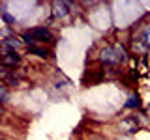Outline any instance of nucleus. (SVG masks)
<instances>
[{
    "label": "nucleus",
    "instance_id": "nucleus-1",
    "mask_svg": "<svg viewBox=\"0 0 150 140\" xmlns=\"http://www.w3.org/2000/svg\"><path fill=\"white\" fill-rule=\"evenodd\" d=\"M28 34L32 36V39H34V41H51V39H53V34H51L47 28H41V26L32 28Z\"/></svg>",
    "mask_w": 150,
    "mask_h": 140
},
{
    "label": "nucleus",
    "instance_id": "nucleus-2",
    "mask_svg": "<svg viewBox=\"0 0 150 140\" xmlns=\"http://www.w3.org/2000/svg\"><path fill=\"white\" fill-rule=\"evenodd\" d=\"M19 62H21V56H19L15 50L9 52V54L0 56V65H4V67H13V65H17Z\"/></svg>",
    "mask_w": 150,
    "mask_h": 140
},
{
    "label": "nucleus",
    "instance_id": "nucleus-3",
    "mask_svg": "<svg viewBox=\"0 0 150 140\" xmlns=\"http://www.w3.org/2000/svg\"><path fill=\"white\" fill-rule=\"evenodd\" d=\"M101 60L105 64H116L118 62V56H116L112 47H107V49H103V52H101Z\"/></svg>",
    "mask_w": 150,
    "mask_h": 140
},
{
    "label": "nucleus",
    "instance_id": "nucleus-4",
    "mask_svg": "<svg viewBox=\"0 0 150 140\" xmlns=\"http://www.w3.org/2000/svg\"><path fill=\"white\" fill-rule=\"evenodd\" d=\"M118 127H120V131H124V133H135V131H137V121L131 120V118H126V120L120 121Z\"/></svg>",
    "mask_w": 150,
    "mask_h": 140
},
{
    "label": "nucleus",
    "instance_id": "nucleus-5",
    "mask_svg": "<svg viewBox=\"0 0 150 140\" xmlns=\"http://www.w3.org/2000/svg\"><path fill=\"white\" fill-rule=\"evenodd\" d=\"M53 8H54V17H66L68 15V4L66 2H54Z\"/></svg>",
    "mask_w": 150,
    "mask_h": 140
},
{
    "label": "nucleus",
    "instance_id": "nucleus-6",
    "mask_svg": "<svg viewBox=\"0 0 150 140\" xmlns=\"http://www.w3.org/2000/svg\"><path fill=\"white\" fill-rule=\"evenodd\" d=\"M2 45H6V47H9V49L15 50L17 47H21V41H19V37H17V36H8L6 39L2 41Z\"/></svg>",
    "mask_w": 150,
    "mask_h": 140
},
{
    "label": "nucleus",
    "instance_id": "nucleus-7",
    "mask_svg": "<svg viewBox=\"0 0 150 140\" xmlns=\"http://www.w3.org/2000/svg\"><path fill=\"white\" fill-rule=\"evenodd\" d=\"M28 52L40 56V58H45V56H47V50L45 49H40V47H28Z\"/></svg>",
    "mask_w": 150,
    "mask_h": 140
},
{
    "label": "nucleus",
    "instance_id": "nucleus-8",
    "mask_svg": "<svg viewBox=\"0 0 150 140\" xmlns=\"http://www.w3.org/2000/svg\"><path fill=\"white\" fill-rule=\"evenodd\" d=\"M9 75H11L9 67H4V65H0V78H2V80H9Z\"/></svg>",
    "mask_w": 150,
    "mask_h": 140
},
{
    "label": "nucleus",
    "instance_id": "nucleus-9",
    "mask_svg": "<svg viewBox=\"0 0 150 140\" xmlns=\"http://www.w3.org/2000/svg\"><path fill=\"white\" fill-rule=\"evenodd\" d=\"M137 105H139V101H137V97H133V95H131L128 99V103H126V106H137Z\"/></svg>",
    "mask_w": 150,
    "mask_h": 140
},
{
    "label": "nucleus",
    "instance_id": "nucleus-10",
    "mask_svg": "<svg viewBox=\"0 0 150 140\" xmlns=\"http://www.w3.org/2000/svg\"><path fill=\"white\" fill-rule=\"evenodd\" d=\"M8 99V90L4 86H0V101H6Z\"/></svg>",
    "mask_w": 150,
    "mask_h": 140
},
{
    "label": "nucleus",
    "instance_id": "nucleus-11",
    "mask_svg": "<svg viewBox=\"0 0 150 140\" xmlns=\"http://www.w3.org/2000/svg\"><path fill=\"white\" fill-rule=\"evenodd\" d=\"M2 17H4V19H6V21L9 22V24H13V22H15V19H13L11 15H9V13H8V11H2Z\"/></svg>",
    "mask_w": 150,
    "mask_h": 140
},
{
    "label": "nucleus",
    "instance_id": "nucleus-12",
    "mask_svg": "<svg viewBox=\"0 0 150 140\" xmlns=\"http://www.w3.org/2000/svg\"><path fill=\"white\" fill-rule=\"evenodd\" d=\"M23 39H25V41H26V43H30V45H32V43H36V41H34V39H32V36H30V34H28V32H25V34H23Z\"/></svg>",
    "mask_w": 150,
    "mask_h": 140
},
{
    "label": "nucleus",
    "instance_id": "nucleus-13",
    "mask_svg": "<svg viewBox=\"0 0 150 140\" xmlns=\"http://www.w3.org/2000/svg\"><path fill=\"white\" fill-rule=\"evenodd\" d=\"M0 118H2V106H0Z\"/></svg>",
    "mask_w": 150,
    "mask_h": 140
},
{
    "label": "nucleus",
    "instance_id": "nucleus-14",
    "mask_svg": "<svg viewBox=\"0 0 150 140\" xmlns=\"http://www.w3.org/2000/svg\"><path fill=\"white\" fill-rule=\"evenodd\" d=\"M116 140H128V138H116Z\"/></svg>",
    "mask_w": 150,
    "mask_h": 140
}]
</instances>
